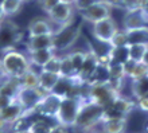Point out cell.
I'll use <instances>...</instances> for the list:
<instances>
[{
  "instance_id": "8d00e7d4",
  "label": "cell",
  "mask_w": 148,
  "mask_h": 133,
  "mask_svg": "<svg viewBox=\"0 0 148 133\" xmlns=\"http://www.w3.org/2000/svg\"><path fill=\"white\" fill-rule=\"evenodd\" d=\"M136 104H137V108H139V109H141L143 112H147L148 113V93L145 94V95H143V97L137 98Z\"/></svg>"
},
{
  "instance_id": "603a6c76",
  "label": "cell",
  "mask_w": 148,
  "mask_h": 133,
  "mask_svg": "<svg viewBox=\"0 0 148 133\" xmlns=\"http://www.w3.org/2000/svg\"><path fill=\"white\" fill-rule=\"evenodd\" d=\"M19 81L22 89H38L39 87V74H36L32 69L28 70Z\"/></svg>"
},
{
  "instance_id": "f546056e",
  "label": "cell",
  "mask_w": 148,
  "mask_h": 133,
  "mask_svg": "<svg viewBox=\"0 0 148 133\" xmlns=\"http://www.w3.org/2000/svg\"><path fill=\"white\" fill-rule=\"evenodd\" d=\"M69 57H70L71 63H73V66L75 67V70H77V73H78L79 69L82 67V65H84V62H85L86 57H88V53H84V51H73V53L69 54Z\"/></svg>"
},
{
  "instance_id": "30bf717a",
  "label": "cell",
  "mask_w": 148,
  "mask_h": 133,
  "mask_svg": "<svg viewBox=\"0 0 148 133\" xmlns=\"http://www.w3.org/2000/svg\"><path fill=\"white\" fill-rule=\"evenodd\" d=\"M117 31H119V27H117L116 22L112 19V16L94 23L92 27V32H93L94 38L106 44L110 43V40L113 39V36Z\"/></svg>"
},
{
  "instance_id": "cb8c5ba5",
  "label": "cell",
  "mask_w": 148,
  "mask_h": 133,
  "mask_svg": "<svg viewBox=\"0 0 148 133\" xmlns=\"http://www.w3.org/2000/svg\"><path fill=\"white\" fill-rule=\"evenodd\" d=\"M59 75L63 77V78H74V79H75V77H77V70H75V67L73 66L69 54L62 57V63H61V71H59Z\"/></svg>"
},
{
  "instance_id": "52a82bcc",
  "label": "cell",
  "mask_w": 148,
  "mask_h": 133,
  "mask_svg": "<svg viewBox=\"0 0 148 133\" xmlns=\"http://www.w3.org/2000/svg\"><path fill=\"white\" fill-rule=\"evenodd\" d=\"M110 12H112V8L104 0H98L94 4H92L90 7H88L86 10L79 11V14H81V18L85 22L94 24L100 22V20L110 18Z\"/></svg>"
},
{
  "instance_id": "ab89813d",
  "label": "cell",
  "mask_w": 148,
  "mask_h": 133,
  "mask_svg": "<svg viewBox=\"0 0 148 133\" xmlns=\"http://www.w3.org/2000/svg\"><path fill=\"white\" fill-rule=\"evenodd\" d=\"M140 11L148 19V0H140Z\"/></svg>"
},
{
  "instance_id": "ba28073f",
  "label": "cell",
  "mask_w": 148,
  "mask_h": 133,
  "mask_svg": "<svg viewBox=\"0 0 148 133\" xmlns=\"http://www.w3.org/2000/svg\"><path fill=\"white\" fill-rule=\"evenodd\" d=\"M100 63H101L100 57L94 53V50H89L85 62H84L82 67L79 69V71L77 73L75 81H77L81 86L82 85H88L89 81L92 79V77H93V74L96 73V70H97V67L100 66Z\"/></svg>"
},
{
  "instance_id": "f35d334b",
  "label": "cell",
  "mask_w": 148,
  "mask_h": 133,
  "mask_svg": "<svg viewBox=\"0 0 148 133\" xmlns=\"http://www.w3.org/2000/svg\"><path fill=\"white\" fill-rule=\"evenodd\" d=\"M50 133H67V128L59 125V124H55V125L51 126Z\"/></svg>"
},
{
  "instance_id": "7402d4cb",
  "label": "cell",
  "mask_w": 148,
  "mask_h": 133,
  "mask_svg": "<svg viewBox=\"0 0 148 133\" xmlns=\"http://www.w3.org/2000/svg\"><path fill=\"white\" fill-rule=\"evenodd\" d=\"M20 89H22V86H20V81L18 78L8 77V78L3 79L0 82V93L5 94V95H10L12 98H16Z\"/></svg>"
},
{
  "instance_id": "83f0119b",
  "label": "cell",
  "mask_w": 148,
  "mask_h": 133,
  "mask_svg": "<svg viewBox=\"0 0 148 133\" xmlns=\"http://www.w3.org/2000/svg\"><path fill=\"white\" fill-rule=\"evenodd\" d=\"M61 63H62V57L55 54L53 58L49 61V62L45 65V66L40 69L42 71H49V73H55V74H59L61 71Z\"/></svg>"
},
{
  "instance_id": "7c38bea8",
  "label": "cell",
  "mask_w": 148,
  "mask_h": 133,
  "mask_svg": "<svg viewBox=\"0 0 148 133\" xmlns=\"http://www.w3.org/2000/svg\"><path fill=\"white\" fill-rule=\"evenodd\" d=\"M63 97H61L57 93H49L46 95H43V98L39 101L38 106L35 108V112L42 116H47V117L55 118V114L59 109V105L62 102Z\"/></svg>"
},
{
  "instance_id": "7bdbcfd3",
  "label": "cell",
  "mask_w": 148,
  "mask_h": 133,
  "mask_svg": "<svg viewBox=\"0 0 148 133\" xmlns=\"http://www.w3.org/2000/svg\"><path fill=\"white\" fill-rule=\"evenodd\" d=\"M59 3H63V4H67V5H75L77 0H59Z\"/></svg>"
},
{
  "instance_id": "f6af8a7d",
  "label": "cell",
  "mask_w": 148,
  "mask_h": 133,
  "mask_svg": "<svg viewBox=\"0 0 148 133\" xmlns=\"http://www.w3.org/2000/svg\"><path fill=\"white\" fill-rule=\"evenodd\" d=\"M143 63H145L148 66V48H147V51H145V54H144V57H143V61H141Z\"/></svg>"
},
{
  "instance_id": "277c9868",
  "label": "cell",
  "mask_w": 148,
  "mask_h": 133,
  "mask_svg": "<svg viewBox=\"0 0 148 133\" xmlns=\"http://www.w3.org/2000/svg\"><path fill=\"white\" fill-rule=\"evenodd\" d=\"M22 36L23 34L20 28L12 20L4 19L3 22H0V51L7 53L15 50V46L19 43Z\"/></svg>"
},
{
  "instance_id": "d590c367",
  "label": "cell",
  "mask_w": 148,
  "mask_h": 133,
  "mask_svg": "<svg viewBox=\"0 0 148 133\" xmlns=\"http://www.w3.org/2000/svg\"><path fill=\"white\" fill-rule=\"evenodd\" d=\"M96 1H98V0H77V3H75L74 7L77 8L78 11H82V10H86L88 7H90Z\"/></svg>"
},
{
  "instance_id": "d6a6232c",
  "label": "cell",
  "mask_w": 148,
  "mask_h": 133,
  "mask_svg": "<svg viewBox=\"0 0 148 133\" xmlns=\"http://www.w3.org/2000/svg\"><path fill=\"white\" fill-rule=\"evenodd\" d=\"M38 1H39L40 8H42L46 14H49L57 4H59V0H38Z\"/></svg>"
},
{
  "instance_id": "5bb4252c",
  "label": "cell",
  "mask_w": 148,
  "mask_h": 133,
  "mask_svg": "<svg viewBox=\"0 0 148 133\" xmlns=\"http://www.w3.org/2000/svg\"><path fill=\"white\" fill-rule=\"evenodd\" d=\"M123 27L124 31H135L141 28L148 27V19L144 16V14L137 10V11H128L125 12L123 18Z\"/></svg>"
},
{
  "instance_id": "7a4b0ae2",
  "label": "cell",
  "mask_w": 148,
  "mask_h": 133,
  "mask_svg": "<svg viewBox=\"0 0 148 133\" xmlns=\"http://www.w3.org/2000/svg\"><path fill=\"white\" fill-rule=\"evenodd\" d=\"M104 118H105V108L88 100L79 112L75 128L88 133L93 130V128L97 126L98 124H102Z\"/></svg>"
},
{
  "instance_id": "f1b7e54d",
  "label": "cell",
  "mask_w": 148,
  "mask_h": 133,
  "mask_svg": "<svg viewBox=\"0 0 148 133\" xmlns=\"http://www.w3.org/2000/svg\"><path fill=\"white\" fill-rule=\"evenodd\" d=\"M145 77H148V66L143 62H137L136 66H135V70L129 75V79L131 81H137V79L145 78Z\"/></svg>"
},
{
  "instance_id": "74e56055",
  "label": "cell",
  "mask_w": 148,
  "mask_h": 133,
  "mask_svg": "<svg viewBox=\"0 0 148 133\" xmlns=\"http://www.w3.org/2000/svg\"><path fill=\"white\" fill-rule=\"evenodd\" d=\"M110 8H124V0H104Z\"/></svg>"
},
{
  "instance_id": "d4e9b609",
  "label": "cell",
  "mask_w": 148,
  "mask_h": 133,
  "mask_svg": "<svg viewBox=\"0 0 148 133\" xmlns=\"http://www.w3.org/2000/svg\"><path fill=\"white\" fill-rule=\"evenodd\" d=\"M148 48V43H132L128 44V53L129 59H133L136 62H141L144 57L145 51Z\"/></svg>"
},
{
  "instance_id": "ee69618b",
  "label": "cell",
  "mask_w": 148,
  "mask_h": 133,
  "mask_svg": "<svg viewBox=\"0 0 148 133\" xmlns=\"http://www.w3.org/2000/svg\"><path fill=\"white\" fill-rule=\"evenodd\" d=\"M5 18H7V16H5V14H4V11H3V7H1V4H0V22H3Z\"/></svg>"
},
{
  "instance_id": "2e32d148",
  "label": "cell",
  "mask_w": 148,
  "mask_h": 133,
  "mask_svg": "<svg viewBox=\"0 0 148 133\" xmlns=\"http://www.w3.org/2000/svg\"><path fill=\"white\" fill-rule=\"evenodd\" d=\"M61 75L55 73H49V71H39V89L45 94L53 93L57 87L58 82L61 81Z\"/></svg>"
},
{
  "instance_id": "8992f818",
  "label": "cell",
  "mask_w": 148,
  "mask_h": 133,
  "mask_svg": "<svg viewBox=\"0 0 148 133\" xmlns=\"http://www.w3.org/2000/svg\"><path fill=\"white\" fill-rule=\"evenodd\" d=\"M137 108V104L129 98H125L123 95L113 101L112 105H109L105 109V118H117V117H127L133 110ZM104 118V120H105Z\"/></svg>"
},
{
  "instance_id": "e575fe53",
  "label": "cell",
  "mask_w": 148,
  "mask_h": 133,
  "mask_svg": "<svg viewBox=\"0 0 148 133\" xmlns=\"http://www.w3.org/2000/svg\"><path fill=\"white\" fill-rule=\"evenodd\" d=\"M15 100L16 98H12V97H10V95H5V94L0 93V112L3 109H5L8 105H11Z\"/></svg>"
},
{
  "instance_id": "9c48e42d",
  "label": "cell",
  "mask_w": 148,
  "mask_h": 133,
  "mask_svg": "<svg viewBox=\"0 0 148 133\" xmlns=\"http://www.w3.org/2000/svg\"><path fill=\"white\" fill-rule=\"evenodd\" d=\"M79 32H81V27H71V26L59 27L54 35V50H65L73 46L79 36Z\"/></svg>"
},
{
  "instance_id": "60d3db41",
  "label": "cell",
  "mask_w": 148,
  "mask_h": 133,
  "mask_svg": "<svg viewBox=\"0 0 148 133\" xmlns=\"http://www.w3.org/2000/svg\"><path fill=\"white\" fill-rule=\"evenodd\" d=\"M8 78L7 74H5V70H4L3 67V62H1V59H0V81H3V79Z\"/></svg>"
},
{
  "instance_id": "5b68a950",
  "label": "cell",
  "mask_w": 148,
  "mask_h": 133,
  "mask_svg": "<svg viewBox=\"0 0 148 133\" xmlns=\"http://www.w3.org/2000/svg\"><path fill=\"white\" fill-rule=\"evenodd\" d=\"M119 95H121V93H119L116 89H113V86L109 82L98 83V85L89 86V90H88V93H86V98H88L89 101L104 106L105 109L109 105H112L113 101H114Z\"/></svg>"
},
{
  "instance_id": "9a60e30c",
  "label": "cell",
  "mask_w": 148,
  "mask_h": 133,
  "mask_svg": "<svg viewBox=\"0 0 148 133\" xmlns=\"http://www.w3.org/2000/svg\"><path fill=\"white\" fill-rule=\"evenodd\" d=\"M28 38H34L39 35H54L57 30L54 28V24L49 19L45 18H35L28 23Z\"/></svg>"
},
{
  "instance_id": "484cf974",
  "label": "cell",
  "mask_w": 148,
  "mask_h": 133,
  "mask_svg": "<svg viewBox=\"0 0 148 133\" xmlns=\"http://www.w3.org/2000/svg\"><path fill=\"white\" fill-rule=\"evenodd\" d=\"M147 93H148V77L137 79V81H132V94L136 100L145 95Z\"/></svg>"
},
{
  "instance_id": "d6986e66",
  "label": "cell",
  "mask_w": 148,
  "mask_h": 133,
  "mask_svg": "<svg viewBox=\"0 0 148 133\" xmlns=\"http://www.w3.org/2000/svg\"><path fill=\"white\" fill-rule=\"evenodd\" d=\"M54 48V35H39L34 38H28L27 51Z\"/></svg>"
},
{
  "instance_id": "ac0fdd59",
  "label": "cell",
  "mask_w": 148,
  "mask_h": 133,
  "mask_svg": "<svg viewBox=\"0 0 148 133\" xmlns=\"http://www.w3.org/2000/svg\"><path fill=\"white\" fill-rule=\"evenodd\" d=\"M55 55L54 48H45V50H36V51H27L28 61L31 65L40 67L42 69L49 61Z\"/></svg>"
},
{
  "instance_id": "681fc988",
  "label": "cell",
  "mask_w": 148,
  "mask_h": 133,
  "mask_svg": "<svg viewBox=\"0 0 148 133\" xmlns=\"http://www.w3.org/2000/svg\"><path fill=\"white\" fill-rule=\"evenodd\" d=\"M24 1H26V0H24Z\"/></svg>"
},
{
  "instance_id": "bcb514c9",
  "label": "cell",
  "mask_w": 148,
  "mask_h": 133,
  "mask_svg": "<svg viewBox=\"0 0 148 133\" xmlns=\"http://www.w3.org/2000/svg\"><path fill=\"white\" fill-rule=\"evenodd\" d=\"M88 133H100V132H97V130H90V132H88Z\"/></svg>"
},
{
  "instance_id": "4316f807",
  "label": "cell",
  "mask_w": 148,
  "mask_h": 133,
  "mask_svg": "<svg viewBox=\"0 0 148 133\" xmlns=\"http://www.w3.org/2000/svg\"><path fill=\"white\" fill-rule=\"evenodd\" d=\"M23 1L24 0H4L1 3V7L5 16H12L16 12H19V10L23 5Z\"/></svg>"
},
{
  "instance_id": "8fae6325",
  "label": "cell",
  "mask_w": 148,
  "mask_h": 133,
  "mask_svg": "<svg viewBox=\"0 0 148 133\" xmlns=\"http://www.w3.org/2000/svg\"><path fill=\"white\" fill-rule=\"evenodd\" d=\"M74 18V8L73 5H67V4L59 3L57 4L49 14H47V19L50 20L53 24L59 26V27H67L70 26Z\"/></svg>"
},
{
  "instance_id": "ffe728a7",
  "label": "cell",
  "mask_w": 148,
  "mask_h": 133,
  "mask_svg": "<svg viewBox=\"0 0 148 133\" xmlns=\"http://www.w3.org/2000/svg\"><path fill=\"white\" fill-rule=\"evenodd\" d=\"M104 133H125L127 128V117L105 118L101 124Z\"/></svg>"
},
{
  "instance_id": "44dd1931",
  "label": "cell",
  "mask_w": 148,
  "mask_h": 133,
  "mask_svg": "<svg viewBox=\"0 0 148 133\" xmlns=\"http://www.w3.org/2000/svg\"><path fill=\"white\" fill-rule=\"evenodd\" d=\"M106 61L113 63H121L124 65L129 59V53H128V46L123 47H110L109 51L106 53Z\"/></svg>"
},
{
  "instance_id": "c3c4849f",
  "label": "cell",
  "mask_w": 148,
  "mask_h": 133,
  "mask_svg": "<svg viewBox=\"0 0 148 133\" xmlns=\"http://www.w3.org/2000/svg\"><path fill=\"white\" fill-rule=\"evenodd\" d=\"M0 133H7V132H0Z\"/></svg>"
},
{
  "instance_id": "7dc6e473",
  "label": "cell",
  "mask_w": 148,
  "mask_h": 133,
  "mask_svg": "<svg viewBox=\"0 0 148 133\" xmlns=\"http://www.w3.org/2000/svg\"><path fill=\"white\" fill-rule=\"evenodd\" d=\"M23 133H31V132H30V130H27V132H23Z\"/></svg>"
},
{
  "instance_id": "6da1fadb",
  "label": "cell",
  "mask_w": 148,
  "mask_h": 133,
  "mask_svg": "<svg viewBox=\"0 0 148 133\" xmlns=\"http://www.w3.org/2000/svg\"><path fill=\"white\" fill-rule=\"evenodd\" d=\"M86 101H88L86 95H84L81 93L63 97L62 102L59 105L58 112L55 114L57 124L65 126V128L75 126V122L78 120L79 112H81L82 106L85 105Z\"/></svg>"
},
{
  "instance_id": "4dcf8cb0",
  "label": "cell",
  "mask_w": 148,
  "mask_h": 133,
  "mask_svg": "<svg viewBox=\"0 0 148 133\" xmlns=\"http://www.w3.org/2000/svg\"><path fill=\"white\" fill-rule=\"evenodd\" d=\"M110 47H123V46H128V36H127V32L124 30H119V31L114 34L113 39L110 40L109 43Z\"/></svg>"
},
{
  "instance_id": "1f68e13d",
  "label": "cell",
  "mask_w": 148,
  "mask_h": 133,
  "mask_svg": "<svg viewBox=\"0 0 148 133\" xmlns=\"http://www.w3.org/2000/svg\"><path fill=\"white\" fill-rule=\"evenodd\" d=\"M51 126L53 125H49L46 121H32L31 126H30V132L31 133H50L51 130Z\"/></svg>"
},
{
  "instance_id": "4fadbf2b",
  "label": "cell",
  "mask_w": 148,
  "mask_h": 133,
  "mask_svg": "<svg viewBox=\"0 0 148 133\" xmlns=\"http://www.w3.org/2000/svg\"><path fill=\"white\" fill-rule=\"evenodd\" d=\"M46 94L39 89H20L16 95V101L24 108V110H35L39 101Z\"/></svg>"
},
{
  "instance_id": "b9f144b4",
  "label": "cell",
  "mask_w": 148,
  "mask_h": 133,
  "mask_svg": "<svg viewBox=\"0 0 148 133\" xmlns=\"http://www.w3.org/2000/svg\"><path fill=\"white\" fill-rule=\"evenodd\" d=\"M7 126H8V124L4 121L3 118H1V116H0V132H5V130H7Z\"/></svg>"
},
{
  "instance_id": "e0dca14e",
  "label": "cell",
  "mask_w": 148,
  "mask_h": 133,
  "mask_svg": "<svg viewBox=\"0 0 148 133\" xmlns=\"http://www.w3.org/2000/svg\"><path fill=\"white\" fill-rule=\"evenodd\" d=\"M24 112H26L24 108L15 100L11 105H8L5 109H3L0 112V116H1V118L8 124V126H11L12 124H15L20 117H23Z\"/></svg>"
},
{
  "instance_id": "3957f363",
  "label": "cell",
  "mask_w": 148,
  "mask_h": 133,
  "mask_svg": "<svg viewBox=\"0 0 148 133\" xmlns=\"http://www.w3.org/2000/svg\"><path fill=\"white\" fill-rule=\"evenodd\" d=\"M3 67L5 70L7 77L20 79L28 70H31V63L28 61V57L18 50H11L4 53L1 57Z\"/></svg>"
},
{
  "instance_id": "836d02e7",
  "label": "cell",
  "mask_w": 148,
  "mask_h": 133,
  "mask_svg": "<svg viewBox=\"0 0 148 133\" xmlns=\"http://www.w3.org/2000/svg\"><path fill=\"white\" fill-rule=\"evenodd\" d=\"M124 10L127 12L140 10V0H124Z\"/></svg>"
}]
</instances>
